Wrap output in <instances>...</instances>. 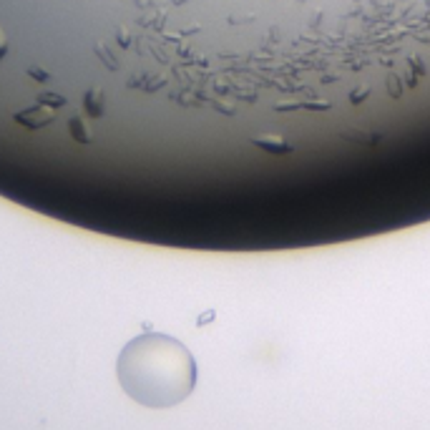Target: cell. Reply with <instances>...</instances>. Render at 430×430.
Wrapping results in <instances>:
<instances>
[{
    "label": "cell",
    "instance_id": "cell-1",
    "mask_svg": "<svg viewBox=\"0 0 430 430\" xmlns=\"http://www.w3.org/2000/svg\"><path fill=\"white\" fill-rule=\"evenodd\" d=\"M116 377L133 403L164 410L191 395L197 385V362L179 340L146 332L121 350Z\"/></svg>",
    "mask_w": 430,
    "mask_h": 430
}]
</instances>
